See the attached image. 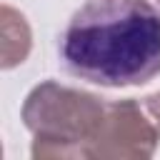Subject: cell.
<instances>
[{
	"instance_id": "8992f818",
	"label": "cell",
	"mask_w": 160,
	"mask_h": 160,
	"mask_svg": "<svg viewBox=\"0 0 160 160\" xmlns=\"http://www.w3.org/2000/svg\"><path fill=\"white\" fill-rule=\"evenodd\" d=\"M158 2H160V0H158Z\"/></svg>"
},
{
	"instance_id": "6da1fadb",
	"label": "cell",
	"mask_w": 160,
	"mask_h": 160,
	"mask_svg": "<svg viewBox=\"0 0 160 160\" xmlns=\"http://www.w3.org/2000/svg\"><path fill=\"white\" fill-rule=\"evenodd\" d=\"M62 68L105 88L160 75V12L148 0H85L58 40Z\"/></svg>"
},
{
	"instance_id": "277c9868",
	"label": "cell",
	"mask_w": 160,
	"mask_h": 160,
	"mask_svg": "<svg viewBox=\"0 0 160 160\" xmlns=\"http://www.w3.org/2000/svg\"><path fill=\"white\" fill-rule=\"evenodd\" d=\"M30 52V28L20 12L2 5V68L10 70Z\"/></svg>"
},
{
	"instance_id": "5b68a950",
	"label": "cell",
	"mask_w": 160,
	"mask_h": 160,
	"mask_svg": "<svg viewBox=\"0 0 160 160\" xmlns=\"http://www.w3.org/2000/svg\"><path fill=\"white\" fill-rule=\"evenodd\" d=\"M142 105H145L148 115L152 118V122H155L158 130H160V90L152 92V95H148V98H142Z\"/></svg>"
},
{
	"instance_id": "3957f363",
	"label": "cell",
	"mask_w": 160,
	"mask_h": 160,
	"mask_svg": "<svg viewBox=\"0 0 160 160\" xmlns=\"http://www.w3.org/2000/svg\"><path fill=\"white\" fill-rule=\"evenodd\" d=\"M158 140L160 130L142 100L108 102L105 120L92 145V158H150Z\"/></svg>"
},
{
	"instance_id": "7a4b0ae2",
	"label": "cell",
	"mask_w": 160,
	"mask_h": 160,
	"mask_svg": "<svg viewBox=\"0 0 160 160\" xmlns=\"http://www.w3.org/2000/svg\"><path fill=\"white\" fill-rule=\"evenodd\" d=\"M98 95L45 80L22 102V122L32 132V158H92L105 120Z\"/></svg>"
}]
</instances>
